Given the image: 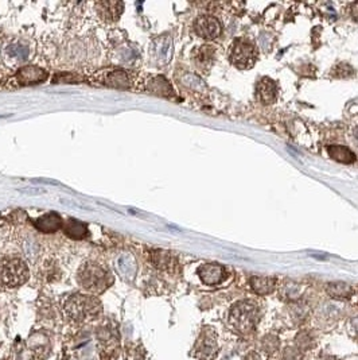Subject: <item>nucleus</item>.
<instances>
[{
	"label": "nucleus",
	"instance_id": "1",
	"mask_svg": "<svg viewBox=\"0 0 358 360\" xmlns=\"http://www.w3.org/2000/svg\"><path fill=\"white\" fill-rule=\"evenodd\" d=\"M101 312V305L92 296L74 294L65 302V313L74 321L92 320Z\"/></svg>",
	"mask_w": 358,
	"mask_h": 360
},
{
	"label": "nucleus",
	"instance_id": "2",
	"mask_svg": "<svg viewBox=\"0 0 358 360\" xmlns=\"http://www.w3.org/2000/svg\"><path fill=\"white\" fill-rule=\"evenodd\" d=\"M78 282L88 292L101 293L112 284V276L96 263H86L78 272Z\"/></svg>",
	"mask_w": 358,
	"mask_h": 360
},
{
	"label": "nucleus",
	"instance_id": "3",
	"mask_svg": "<svg viewBox=\"0 0 358 360\" xmlns=\"http://www.w3.org/2000/svg\"><path fill=\"white\" fill-rule=\"evenodd\" d=\"M259 320V309L252 301H241L230 309L229 322L243 334L251 332Z\"/></svg>",
	"mask_w": 358,
	"mask_h": 360
},
{
	"label": "nucleus",
	"instance_id": "4",
	"mask_svg": "<svg viewBox=\"0 0 358 360\" xmlns=\"http://www.w3.org/2000/svg\"><path fill=\"white\" fill-rule=\"evenodd\" d=\"M28 280L26 263L18 258L0 260V284L5 288H16Z\"/></svg>",
	"mask_w": 358,
	"mask_h": 360
},
{
	"label": "nucleus",
	"instance_id": "5",
	"mask_svg": "<svg viewBox=\"0 0 358 360\" xmlns=\"http://www.w3.org/2000/svg\"><path fill=\"white\" fill-rule=\"evenodd\" d=\"M256 58L257 52L251 42L237 40L232 46L230 61L235 66L240 68V69H247V68L253 66V64L256 62Z\"/></svg>",
	"mask_w": 358,
	"mask_h": 360
},
{
	"label": "nucleus",
	"instance_id": "6",
	"mask_svg": "<svg viewBox=\"0 0 358 360\" xmlns=\"http://www.w3.org/2000/svg\"><path fill=\"white\" fill-rule=\"evenodd\" d=\"M195 32L205 40H214L221 34V23L210 15H202L195 20Z\"/></svg>",
	"mask_w": 358,
	"mask_h": 360
},
{
	"label": "nucleus",
	"instance_id": "7",
	"mask_svg": "<svg viewBox=\"0 0 358 360\" xmlns=\"http://www.w3.org/2000/svg\"><path fill=\"white\" fill-rule=\"evenodd\" d=\"M199 278L206 284H221L226 278V270L218 263H206L204 266L199 267L198 270Z\"/></svg>",
	"mask_w": 358,
	"mask_h": 360
},
{
	"label": "nucleus",
	"instance_id": "8",
	"mask_svg": "<svg viewBox=\"0 0 358 360\" xmlns=\"http://www.w3.org/2000/svg\"><path fill=\"white\" fill-rule=\"evenodd\" d=\"M218 354V344L216 336L210 334H205L201 336L197 346V356L199 360H213Z\"/></svg>",
	"mask_w": 358,
	"mask_h": 360
},
{
	"label": "nucleus",
	"instance_id": "9",
	"mask_svg": "<svg viewBox=\"0 0 358 360\" xmlns=\"http://www.w3.org/2000/svg\"><path fill=\"white\" fill-rule=\"evenodd\" d=\"M96 8L105 22H115L123 12L124 4L121 2H98L96 3Z\"/></svg>",
	"mask_w": 358,
	"mask_h": 360
},
{
	"label": "nucleus",
	"instance_id": "10",
	"mask_svg": "<svg viewBox=\"0 0 358 360\" xmlns=\"http://www.w3.org/2000/svg\"><path fill=\"white\" fill-rule=\"evenodd\" d=\"M47 73L38 66H24L16 73V78L22 85L39 84L46 80Z\"/></svg>",
	"mask_w": 358,
	"mask_h": 360
},
{
	"label": "nucleus",
	"instance_id": "11",
	"mask_svg": "<svg viewBox=\"0 0 358 360\" xmlns=\"http://www.w3.org/2000/svg\"><path fill=\"white\" fill-rule=\"evenodd\" d=\"M278 94V88L274 81L266 77L259 82L257 85V96L260 98L261 102H266V104H272L276 98Z\"/></svg>",
	"mask_w": 358,
	"mask_h": 360
},
{
	"label": "nucleus",
	"instance_id": "12",
	"mask_svg": "<svg viewBox=\"0 0 358 360\" xmlns=\"http://www.w3.org/2000/svg\"><path fill=\"white\" fill-rule=\"evenodd\" d=\"M34 226L42 232H55L63 226V222L57 214H47L34 220Z\"/></svg>",
	"mask_w": 358,
	"mask_h": 360
},
{
	"label": "nucleus",
	"instance_id": "13",
	"mask_svg": "<svg viewBox=\"0 0 358 360\" xmlns=\"http://www.w3.org/2000/svg\"><path fill=\"white\" fill-rule=\"evenodd\" d=\"M251 288L260 296H267L272 293L276 286V280L274 278H267V276H252L249 280Z\"/></svg>",
	"mask_w": 358,
	"mask_h": 360
},
{
	"label": "nucleus",
	"instance_id": "14",
	"mask_svg": "<svg viewBox=\"0 0 358 360\" xmlns=\"http://www.w3.org/2000/svg\"><path fill=\"white\" fill-rule=\"evenodd\" d=\"M329 156H332L333 160L341 164H353L356 160V156L353 152H350L348 147L344 146H329L328 147Z\"/></svg>",
	"mask_w": 358,
	"mask_h": 360
},
{
	"label": "nucleus",
	"instance_id": "15",
	"mask_svg": "<svg viewBox=\"0 0 358 360\" xmlns=\"http://www.w3.org/2000/svg\"><path fill=\"white\" fill-rule=\"evenodd\" d=\"M152 262L162 270H170L175 264V259L173 255L163 250H155L152 251Z\"/></svg>",
	"mask_w": 358,
	"mask_h": 360
},
{
	"label": "nucleus",
	"instance_id": "16",
	"mask_svg": "<svg viewBox=\"0 0 358 360\" xmlns=\"http://www.w3.org/2000/svg\"><path fill=\"white\" fill-rule=\"evenodd\" d=\"M326 290L334 298H349L353 294L352 286L345 282H332L328 284Z\"/></svg>",
	"mask_w": 358,
	"mask_h": 360
},
{
	"label": "nucleus",
	"instance_id": "17",
	"mask_svg": "<svg viewBox=\"0 0 358 360\" xmlns=\"http://www.w3.org/2000/svg\"><path fill=\"white\" fill-rule=\"evenodd\" d=\"M63 231L69 238L71 239H82L86 235V227L80 222H75V220H69L66 224L62 226Z\"/></svg>",
	"mask_w": 358,
	"mask_h": 360
},
{
	"label": "nucleus",
	"instance_id": "18",
	"mask_svg": "<svg viewBox=\"0 0 358 360\" xmlns=\"http://www.w3.org/2000/svg\"><path fill=\"white\" fill-rule=\"evenodd\" d=\"M214 54L216 52L212 46H202L195 54V61L198 62L199 66H209V65H212L213 60H214Z\"/></svg>",
	"mask_w": 358,
	"mask_h": 360
},
{
	"label": "nucleus",
	"instance_id": "19",
	"mask_svg": "<svg viewBox=\"0 0 358 360\" xmlns=\"http://www.w3.org/2000/svg\"><path fill=\"white\" fill-rule=\"evenodd\" d=\"M302 294V286L298 284L297 282H287L282 288V296H283L286 300H290V301H297L298 298L301 297Z\"/></svg>",
	"mask_w": 358,
	"mask_h": 360
},
{
	"label": "nucleus",
	"instance_id": "20",
	"mask_svg": "<svg viewBox=\"0 0 358 360\" xmlns=\"http://www.w3.org/2000/svg\"><path fill=\"white\" fill-rule=\"evenodd\" d=\"M151 89H152V92L160 94V96L173 94V90L170 88L168 82L164 80V78H162V77H158V78H155V80L152 81V86H151Z\"/></svg>",
	"mask_w": 358,
	"mask_h": 360
},
{
	"label": "nucleus",
	"instance_id": "21",
	"mask_svg": "<svg viewBox=\"0 0 358 360\" xmlns=\"http://www.w3.org/2000/svg\"><path fill=\"white\" fill-rule=\"evenodd\" d=\"M109 84L113 85L115 88H128V80H127V77H125V74L124 73H121V72H117V73H113V74H111V81H109Z\"/></svg>",
	"mask_w": 358,
	"mask_h": 360
},
{
	"label": "nucleus",
	"instance_id": "22",
	"mask_svg": "<svg viewBox=\"0 0 358 360\" xmlns=\"http://www.w3.org/2000/svg\"><path fill=\"white\" fill-rule=\"evenodd\" d=\"M279 338L276 336H266L263 340V350L268 354H274L279 348Z\"/></svg>",
	"mask_w": 358,
	"mask_h": 360
},
{
	"label": "nucleus",
	"instance_id": "23",
	"mask_svg": "<svg viewBox=\"0 0 358 360\" xmlns=\"http://www.w3.org/2000/svg\"><path fill=\"white\" fill-rule=\"evenodd\" d=\"M311 347H313V338H311L310 334H305V332H302V334H298L297 336V348L298 350L303 351V350H310Z\"/></svg>",
	"mask_w": 358,
	"mask_h": 360
},
{
	"label": "nucleus",
	"instance_id": "24",
	"mask_svg": "<svg viewBox=\"0 0 358 360\" xmlns=\"http://www.w3.org/2000/svg\"><path fill=\"white\" fill-rule=\"evenodd\" d=\"M334 74H336V77H349L354 74V69L350 66L349 64H340L334 69Z\"/></svg>",
	"mask_w": 358,
	"mask_h": 360
},
{
	"label": "nucleus",
	"instance_id": "25",
	"mask_svg": "<svg viewBox=\"0 0 358 360\" xmlns=\"http://www.w3.org/2000/svg\"><path fill=\"white\" fill-rule=\"evenodd\" d=\"M302 351L297 347H286L283 351L284 360H301Z\"/></svg>",
	"mask_w": 358,
	"mask_h": 360
},
{
	"label": "nucleus",
	"instance_id": "26",
	"mask_svg": "<svg viewBox=\"0 0 358 360\" xmlns=\"http://www.w3.org/2000/svg\"><path fill=\"white\" fill-rule=\"evenodd\" d=\"M352 15L356 20H358V2L352 6Z\"/></svg>",
	"mask_w": 358,
	"mask_h": 360
},
{
	"label": "nucleus",
	"instance_id": "27",
	"mask_svg": "<svg viewBox=\"0 0 358 360\" xmlns=\"http://www.w3.org/2000/svg\"><path fill=\"white\" fill-rule=\"evenodd\" d=\"M353 326H354V329H356V332H357V334H358V317H356V318L353 320Z\"/></svg>",
	"mask_w": 358,
	"mask_h": 360
},
{
	"label": "nucleus",
	"instance_id": "28",
	"mask_svg": "<svg viewBox=\"0 0 358 360\" xmlns=\"http://www.w3.org/2000/svg\"><path fill=\"white\" fill-rule=\"evenodd\" d=\"M356 138H357V140H358V130H356Z\"/></svg>",
	"mask_w": 358,
	"mask_h": 360
}]
</instances>
